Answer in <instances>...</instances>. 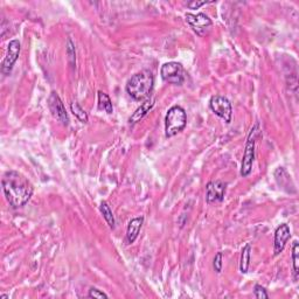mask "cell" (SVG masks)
Segmentation results:
<instances>
[{"label":"cell","instance_id":"obj_1","mask_svg":"<svg viewBox=\"0 0 299 299\" xmlns=\"http://www.w3.org/2000/svg\"><path fill=\"white\" fill-rule=\"evenodd\" d=\"M3 190L6 200L13 208L24 207L33 196L34 187L31 181L18 171H7L3 175Z\"/></svg>","mask_w":299,"mask_h":299},{"label":"cell","instance_id":"obj_2","mask_svg":"<svg viewBox=\"0 0 299 299\" xmlns=\"http://www.w3.org/2000/svg\"><path fill=\"white\" fill-rule=\"evenodd\" d=\"M153 85L154 76L152 72L142 71L131 76V79L128 81L125 89L134 101H145V99L150 98L151 93L153 90Z\"/></svg>","mask_w":299,"mask_h":299},{"label":"cell","instance_id":"obj_3","mask_svg":"<svg viewBox=\"0 0 299 299\" xmlns=\"http://www.w3.org/2000/svg\"><path fill=\"white\" fill-rule=\"evenodd\" d=\"M187 125V114L183 107L174 105L167 111L165 117V136L174 137Z\"/></svg>","mask_w":299,"mask_h":299},{"label":"cell","instance_id":"obj_4","mask_svg":"<svg viewBox=\"0 0 299 299\" xmlns=\"http://www.w3.org/2000/svg\"><path fill=\"white\" fill-rule=\"evenodd\" d=\"M258 124H255L251 129L248 139L245 143L243 158L241 164V175L243 178L248 177L253 171V165L255 160V149H256V136L258 133Z\"/></svg>","mask_w":299,"mask_h":299},{"label":"cell","instance_id":"obj_5","mask_svg":"<svg viewBox=\"0 0 299 299\" xmlns=\"http://www.w3.org/2000/svg\"><path fill=\"white\" fill-rule=\"evenodd\" d=\"M185 18L190 28L197 33V36L201 38L207 37L213 27V21L205 13H197V14L187 13Z\"/></svg>","mask_w":299,"mask_h":299},{"label":"cell","instance_id":"obj_6","mask_svg":"<svg viewBox=\"0 0 299 299\" xmlns=\"http://www.w3.org/2000/svg\"><path fill=\"white\" fill-rule=\"evenodd\" d=\"M209 108L214 114L229 124L233 118V107L231 101L222 95H214L209 101Z\"/></svg>","mask_w":299,"mask_h":299},{"label":"cell","instance_id":"obj_7","mask_svg":"<svg viewBox=\"0 0 299 299\" xmlns=\"http://www.w3.org/2000/svg\"><path fill=\"white\" fill-rule=\"evenodd\" d=\"M160 75L164 81L171 84L181 85L185 81L184 68L179 62L171 61L164 63L160 69Z\"/></svg>","mask_w":299,"mask_h":299},{"label":"cell","instance_id":"obj_8","mask_svg":"<svg viewBox=\"0 0 299 299\" xmlns=\"http://www.w3.org/2000/svg\"><path fill=\"white\" fill-rule=\"evenodd\" d=\"M48 105L54 118L58 120L60 124H62L63 127H67L69 124L68 112L66 110V107H64L62 99L60 98L59 95L55 92H51V94L49 95Z\"/></svg>","mask_w":299,"mask_h":299},{"label":"cell","instance_id":"obj_9","mask_svg":"<svg viewBox=\"0 0 299 299\" xmlns=\"http://www.w3.org/2000/svg\"><path fill=\"white\" fill-rule=\"evenodd\" d=\"M20 50H21V45L19 40H12L10 43L7 45V51L5 55V59L2 63V73L4 75H8L11 73L13 66L16 62V60L19 59L20 55Z\"/></svg>","mask_w":299,"mask_h":299},{"label":"cell","instance_id":"obj_10","mask_svg":"<svg viewBox=\"0 0 299 299\" xmlns=\"http://www.w3.org/2000/svg\"><path fill=\"white\" fill-rule=\"evenodd\" d=\"M227 184L221 180H215L208 183L206 187V200L208 203L221 202L226 196Z\"/></svg>","mask_w":299,"mask_h":299},{"label":"cell","instance_id":"obj_11","mask_svg":"<svg viewBox=\"0 0 299 299\" xmlns=\"http://www.w3.org/2000/svg\"><path fill=\"white\" fill-rule=\"evenodd\" d=\"M291 237V231H290L289 224L282 223L280 226L277 227L275 232V240H274V255L278 256V255L284 250L285 245H287L288 241Z\"/></svg>","mask_w":299,"mask_h":299},{"label":"cell","instance_id":"obj_12","mask_svg":"<svg viewBox=\"0 0 299 299\" xmlns=\"http://www.w3.org/2000/svg\"><path fill=\"white\" fill-rule=\"evenodd\" d=\"M154 104H155V101H154V98H147L145 99L144 102L142 103V105L140 107H138L136 111L133 112L132 116L130 117V119H129V123L133 125V124H136L138 122H140V120L144 118V117L149 114V112L153 109V107H154Z\"/></svg>","mask_w":299,"mask_h":299},{"label":"cell","instance_id":"obj_13","mask_svg":"<svg viewBox=\"0 0 299 299\" xmlns=\"http://www.w3.org/2000/svg\"><path fill=\"white\" fill-rule=\"evenodd\" d=\"M144 223V218L139 216V218H134L130 221L127 228V243L132 244L134 241L137 240L138 235H139L140 229Z\"/></svg>","mask_w":299,"mask_h":299},{"label":"cell","instance_id":"obj_14","mask_svg":"<svg viewBox=\"0 0 299 299\" xmlns=\"http://www.w3.org/2000/svg\"><path fill=\"white\" fill-rule=\"evenodd\" d=\"M97 97H98L99 110H103V111H105L107 114L111 115L112 112H114V105H112V102H111V98L109 97V95L99 90V92L97 93Z\"/></svg>","mask_w":299,"mask_h":299},{"label":"cell","instance_id":"obj_15","mask_svg":"<svg viewBox=\"0 0 299 299\" xmlns=\"http://www.w3.org/2000/svg\"><path fill=\"white\" fill-rule=\"evenodd\" d=\"M250 255H251V245L247 243L241 251L240 259V271L242 274H247L250 267Z\"/></svg>","mask_w":299,"mask_h":299},{"label":"cell","instance_id":"obj_16","mask_svg":"<svg viewBox=\"0 0 299 299\" xmlns=\"http://www.w3.org/2000/svg\"><path fill=\"white\" fill-rule=\"evenodd\" d=\"M99 210H101V213L103 215V219L105 220V222L108 223V226H109L111 229H114L115 224H116L115 216H114V213H112L110 206L108 205L107 201H102L101 202V206H99Z\"/></svg>","mask_w":299,"mask_h":299},{"label":"cell","instance_id":"obj_17","mask_svg":"<svg viewBox=\"0 0 299 299\" xmlns=\"http://www.w3.org/2000/svg\"><path fill=\"white\" fill-rule=\"evenodd\" d=\"M71 110L73 112V115L75 116L76 118L79 119L81 123H88V120H89L88 114H86L85 110L80 105L79 103H77V102H73L71 104Z\"/></svg>","mask_w":299,"mask_h":299},{"label":"cell","instance_id":"obj_18","mask_svg":"<svg viewBox=\"0 0 299 299\" xmlns=\"http://www.w3.org/2000/svg\"><path fill=\"white\" fill-rule=\"evenodd\" d=\"M291 258H292V268H293V274L294 277H298V270H299V244L297 241L293 242V247H292V255H291Z\"/></svg>","mask_w":299,"mask_h":299},{"label":"cell","instance_id":"obj_19","mask_svg":"<svg viewBox=\"0 0 299 299\" xmlns=\"http://www.w3.org/2000/svg\"><path fill=\"white\" fill-rule=\"evenodd\" d=\"M67 55H68V61L71 63V66L73 68H75L76 66V50H75V45L72 41V39H68L67 40Z\"/></svg>","mask_w":299,"mask_h":299},{"label":"cell","instance_id":"obj_20","mask_svg":"<svg viewBox=\"0 0 299 299\" xmlns=\"http://www.w3.org/2000/svg\"><path fill=\"white\" fill-rule=\"evenodd\" d=\"M222 258H223L222 253H218V254L215 255V257H214V261H213V268H214V270H215L216 272H218V274H220V272L222 271V266H223Z\"/></svg>","mask_w":299,"mask_h":299},{"label":"cell","instance_id":"obj_21","mask_svg":"<svg viewBox=\"0 0 299 299\" xmlns=\"http://www.w3.org/2000/svg\"><path fill=\"white\" fill-rule=\"evenodd\" d=\"M254 296L258 299H263V298L268 299L269 293L267 292V290L262 287V285L257 284V285H255V288H254Z\"/></svg>","mask_w":299,"mask_h":299},{"label":"cell","instance_id":"obj_22","mask_svg":"<svg viewBox=\"0 0 299 299\" xmlns=\"http://www.w3.org/2000/svg\"><path fill=\"white\" fill-rule=\"evenodd\" d=\"M89 298H97V299H108V294L104 293L101 290H98L96 288H90L89 293H88Z\"/></svg>","mask_w":299,"mask_h":299},{"label":"cell","instance_id":"obj_23","mask_svg":"<svg viewBox=\"0 0 299 299\" xmlns=\"http://www.w3.org/2000/svg\"><path fill=\"white\" fill-rule=\"evenodd\" d=\"M208 2H198V0H192V2L187 3V7L189 10H199L201 6L207 5Z\"/></svg>","mask_w":299,"mask_h":299},{"label":"cell","instance_id":"obj_24","mask_svg":"<svg viewBox=\"0 0 299 299\" xmlns=\"http://www.w3.org/2000/svg\"><path fill=\"white\" fill-rule=\"evenodd\" d=\"M0 298H2V299H7V298H10V297H8L7 294H2V296H0Z\"/></svg>","mask_w":299,"mask_h":299}]
</instances>
